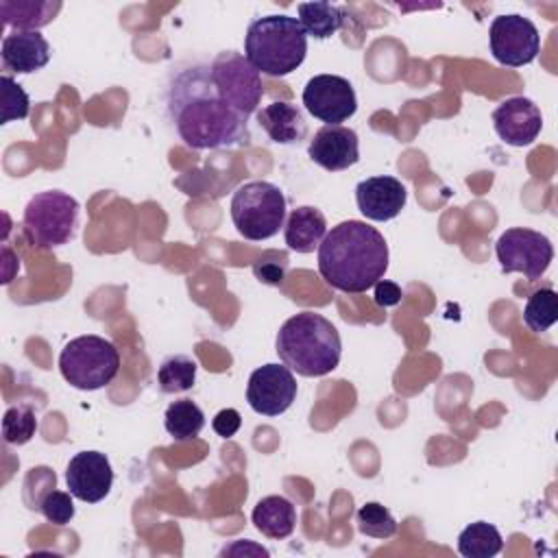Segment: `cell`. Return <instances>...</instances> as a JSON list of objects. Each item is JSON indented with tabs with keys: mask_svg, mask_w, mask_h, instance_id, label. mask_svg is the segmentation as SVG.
<instances>
[{
	"mask_svg": "<svg viewBox=\"0 0 558 558\" xmlns=\"http://www.w3.org/2000/svg\"><path fill=\"white\" fill-rule=\"evenodd\" d=\"M168 113L185 146L194 150L244 146L248 118L238 113L216 89L209 65L179 70L168 89Z\"/></svg>",
	"mask_w": 558,
	"mask_h": 558,
	"instance_id": "cell-1",
	"label": "cell"
},
{
	"mask_svg": "<svg viewBox=\"0 0 558 558\" xmlns=\"http://www.w3.org/2000/svg\"><path fill=\"white\" fill-rule=\"evenodd\" d=\"M388 270V244L364 220H344L323 238L318 246V272L336 290L362 294L384 279Z\"/></svg>",
	"mask_w": 558,
	"mask_h": 558,
	"instance_id": "cell-2",
	"label": "cell"
},
{
	"mask_svg": "<svg viewBox=\"0 0 558 558\" xmlns=\"http://www.w3.org/2000/svg\"><path fill=\"white\" fill-rule=\"evenodd\" d=\"M275 349L290 371L303 377H323L338 368L342 342L338 329L323 314L299 312L279 327Z\"/></svg>",
	"mask_w": 558,
	"mask_h": 558,
	"instance_id": "cell-3",
	"label": "cell"
},
{
	"mask_svg": "<svg viewBox=\"0 0 558 558\" xmlns=\"http://www.w3.org/2000/svg\"><path fill=\"white\" fill-rule=\"evenodd\" d=\"M307 54V35L299 17L264 15L248 24L244 37V57L268 76L294 72Z\"/></svg>",
	"mask_w": 558,
	"mask_h": 558,
	"instance_id": "cell-4",
	"label": "cell"
},
{
	"mask_svg": "<svg viewBox=\"0 0 558 558\" xmlns=\"http://www.w3.org/2000/svg\"><path fill=\"white\" fill-rule=\"evenodd\" d=\"M231 220L242 238L268 240L286 225V196L270 181H248L231 196Z\"/></svg>",
	"mask_w": 558,
	"mask_h": 558,
	"instance_id": "cell-5",
	"label": "cell"
},
{
	"mask_svg": "<svg viewBox=\"0 0 558 558\" xmlns=\"http://www.w3.org/2000/svg\"><path fill=\"white\" fill-rule=\"evenodd\" d=\"M59 371L76 390H98L120 371V353L107 338L87 333L72 338L59 353Z\"/></svg>",
	"mask_w": 558,
	"mask_h": 558,
	"instance_id": "cell-6",
	"label": "cell"
},
{
	"mask_svg": "<svg viewBox=\"0 0 558 558\" xmlns=\"http://www.w3.org/2000/svg\"><path fill=\"white\" fill-rule=\"evenodd\" d=\"M78 201L61 190L35 194L22 216L26 240L37 248H54L70 242L78 227Z\"/></svg>",
	"mask_w": 558,
	"mask_h": 558,
	"instance_id": "cell-7",
	"label": "cell"
},
{
	"mask_svg": "<svg viewBox=\"0 0 558 558\" xmlns=\"http://www.w3.org/2000/svg\"><path fill=\"white\" fill-rule=\"evenodd\" d=\"M211 78L220 96L244 118H251L264 96L259 72L240 52L225 50L209 63Z\"/></svg>",
	"mask_w": 558,
	"mask_h": 558,
	"instance_id": "cell-8",
	"label": "cell"
},
{
	"mask_svg": "<svg viewBox=\"0 0 558 558\" xmlns=\"http://www.w3.org/2000/svg\"><path fill=\"white\" fill-rule=\"evenodd\" d=\"M495 253L501 272H521L530 281L541 279L554 259L551 240L527 227L506 229L495 244Z\"/></svg>",
	"mask_w": 558,
	"mask_h": 558,
	"instance_id": "cell-9",
	"label": "cell"
},
{
	"mask_svg": "<svg viewBox=\"0 0 558 558\" xmlns=\"http://www.w3.org/2000/svg\"><path fill=\"white\" fill-rule=\"evenodd\" d=\"M488 44L495 61L508 68L527 65L541 52L538 28L519 13L497 15L488 28Z\"/></svg>",
	"mask_w": 558,
	"mask_h": 558,
	"instance_id": "cell-10",
	"label": "cell"
},
{
	"mask_svg": "<svg viewBox=\"0 0 558 558\" xmlns=\"http://www.w3.org/2000/svg\"><path fill=\"white\" fill-rule=\"evenodd\" d=\"M303 107L320 122L340 124L355 116L357 96L349 78L338 74H316L303 87Z\"/></svg>",
	"mask_w": 558,
	"mask_h": 558,
	"instance_id": "cell-11",
	"label": "cell"
},
{
	"mask_svg": "<svg viewBox=\"0 0 558 558\" xmlns=\"http://www.w3.org/2000/svg\"><path fill=\"white\" fill-rule=\"evenodd\" d=\"M296 390V379L286 364H264L248 377L246 401L257 414L279 416L294 403Z\"/></svg>",
	"mask_w": 558,
	"mask_h": 558,
	"instance_id": "cell-12",
	"label": "cell"
},
{
	"mask_svg": "<svg viewBox=\"0 0 558 558\" xmlns=\"http://www.w3.org/2000/svg\"><path fill=\"white\" fill-rule=\"evenodd\" d=\"M65 484L72 497L85 504H98L105 499L113 484V469L100 451H78L65 466Z\"/></svg>",
	"mask_w": 558,
	"mask_h": 558,
	"instance_id": "cell-13",
	"label": "cell"
},
{
	"mask_svg": "<svg viewBox=\"0 0 558 558\" xmlns=\"http://www.w3.org/2000/svg\"><path fill=\"white\" fill-rule=\"evenodd\" d=\"M493 126L504 144L530 146L543 129V116L534 100L512 96L493 111Z\"/></svg>",
	"mask_w": 558,
	"mask_h": 558,
	"instance_id": "cell-14",
	"label": "cell"
},
{
	"mask_svg": "<svg viewBox=\"0 0 558 558\" xmlns=\"http://www.w3.org/2000/svg\"><path fill=\"white\" fill-rule=\"evenodd\" d=\"M307 155L316 166L329 172L347 170L360 161L357 133L342 124H325L310 140Z\"/></svg>",
	"mask_w": 558,
	"mask_h": 558,
	"instance_id": "cell-15",
	"label": "cell"
},
{
	"mask_svg": "<svg viewBox=\"0 0 558 558\" xmlns=\"http://www.w3.org/2000/svg\"><path fill=\"white\" fill-rule=\"evenodd\" d=\"M405 201H408L405 185L390 174L368 177L355 185L357 209L368 220H375V222H386L397 218L405 207Z\"/></svg>",
	"mask_w": 558,
	"mask_h": 558,
	"instance_id": "cell-16",
	"label": "cell"
},
{
	"mask_svg": "<svg viewBox=\"0 0 558 558\" xmlns=\"http://www.w3.org/2000/svg\"><path fill=\"white\" fill-rule=\"evenodd\" d=\"M50 61V44L39 31H13L2 39V65L15 74H33Z\"/></svg>",
	"mask_w": 558,
	"mask_h": 558,
	"instance_id": "cell-17",
	"label": "cell"
},
{
	"mask_svg": "<svg viewBox=\"0 0 558 558\" xmlns=\"http://www.w3.org/2000/svg\"><path fill=\"white\" fill-rule=\"evenodd\" d=\"M327 235L325 214L312 205H301L290 211L283 225V238L290 251L314 253Z\"/></svg>",
	"mask_w": 558,
	"mask_h": 558,
	"instance_id": "cell-18",
	"label": "cell"
},
{
	"mask_svg": "<svg viewBox=\"0 0 558 558\" xmlns=\"http://www.w3.org/2000/svg\"><path fill=\"white\" fill-rule=\"evenodd\" d=\"M259 126L275 144H299L307 137V122L299 107L290 102H270L257 111Z\"/></svg>",
	"mask_w": 558,
	"mask_h": 558,
	"instance_id": "cell-19",
	"label": "cell"
},
{
	"mask_svg": "<svg viewBox=\"0 0 558 558\" xmlns=\"http://www.w3.org/2000/svg\"><path fill=\"white\" fill-rule=\"evenodd\" d=\"M253 525L268 538H288L296 525L294 504L283 495H268L253 508Z\"/></svg>",
	"mask_w": 558,
	"mask_h": 558,
	"instance_id": "cell-20",
	"label": "cell"
},
{
	"mask_svg": "<svg viewBox=\"0 0 558 558\" xmlns=\"http://www.w3.org/2000/svg\"><path fill=\"white\" fill-rule=\"evenodd\" d=\"M61 7L59 0H2L0 15L15 31H39L57 17Z\"/></svg>",
	"mask_w": 558,
	"mask_h": 558,
	"instance_id": "cell-21",
	"label": "cell"
},
{
	"mask_svg": "<svg viewBox=\"0 0 558 558\" xmlns=\"http://www.w3.org/2000/svg\"><path fill=\"white\" fill-rule=\"evenodd\" d=\"M296 11L305 35L314 39L331 37L344 22L342 9L331 2H301Z\"/></svg>",
	"mask_w": 558,
	"mask_h": 558,
	"instance_id": "cell-22",
	"label": "cell"
},
{
	"mask_svg": "<svg viewBox=\"0 0 558 558\" xmlns=\"http://www.w3.org/2000/svg\"><path fill=\"white\" fill-rule=\"evenodd\" d=\"M504 547V538L493 523L475 521L458 534V551L464 558H493Z\"/></svg>",
	"mask_w": 558,
	"mask_h": 558,
	"instance_id": "cell-23",
	"label": "cell"
},
{
	"mask_svg": "<svg viewBox=\"0 0 558 558\" xmlns=\"http://www.w3.org/2000/svg\"><path fill=\"white\" fill-rule=\"evenodd\" d=\"M163 425L174 440H192L205 427V414L192 399H179L166 408Z\"/></svg>",
	"mask_w": 558,
	"mask_h": 558,
	"instance_id": "cell-24",
	"label": "cell"
},
{
	"mask_svg": "<svg viewBox=\"0 0 558 558\" xmlns=\"http://www.w3.org/2000/svg\"><path fill=\"white\" fill-rule=\"evenodd\" d=\"M194 381H196V362L187 355H181V353L170 355L157 368V384H159V390L166 395L192 390Z\"/></svg>",
	"mask_w": 558,
	"mask_h": 558,
	"instance_id": "cell-25",
	"label": "cell"
},
{
	"mask_svg": "<svg viewBox=\"0 0 558 558\" xmlns=\"http://www.w3.org/2000/svg\"><path fill=\"white\" fill-rule=\"evenodd\" d=\"M558 318V294L554 288H541L527 296V303L523 307V323L541 333L547 331Z\"/></svg>",
	"mask_w": 558,
	"mask_h": 558,
	"instance_id": "cell-26",
	"label": "cell"
},
{
	"mask_svg": "<svg viewBox=\"0 0 558 558\" xmlns=\"http://www.w3.org/2000/svg\"><path fill=\"white\" fill-rule=\"evenodd\" d=\"M355 523H357V530L371 538H390L397 532V519L386 506L377 501H366L364 506H360L355 514Z\"/></svg>",
	"mask_w": 558,
	"mask_h": 558,
	"instance_id": "cell-27",
	"label": "cell"
},
{
	"mask_svg": "<svg viewBox=\"0 0 558 558\" xmlns=\"http://www.w3.org/2000/svg\"><path fill=\"white\" fill-rule=\"evenodd\" d=\"M37 432V416L31 405H13L2 416V438L9 445H24Z\"/></svg>",
	"mask_w": 558,
	"mask_h": 558,
	"instance_id": "cell-28",
	"label": "cell"
},
{
	"mask_svg": "<svg viewBox=\"0 0 558 558\" xmlns=\"http://www.w3.org/2000/svg\"><path fill=\"white\" fill-rule=\"evenodd\" d=\"M0 100H2V124H9L13 120H24L31 111V100L24 87L9 74H2L0 78Z\"/></svg>",
	"mask_w": 558,
	"mask_h": 558,
	"instance_id": "cell-29",
	"label": "cell"
},
{
	"mask_svg": "<svg viewBox=\"0 0 558 558\" xmlns=\"http://www.w3.org/2000/svg\"><path fill=\"white\" fill-rule=\"evenodd\" d=\"M46 521L54 523V525H65L72 521L74 517V504H72V493H63V490H48L41 501L35 506Z\"/></svg>",
	"mask_w": 558,
	"mask_h": 558,
	"instance_id": "cell-30",
	"label": "cell"
},
{
	"mask_svg": "<svg viewBox=\"0 0 558 558\" xmlns=\"http://www.w3.org/2000/svg\"><path fill=\"white\" fill-rule=\"evenodd\" d=\"M240 425H242V416H240V412H238L235 408H225V410H220V412L214 416V421H211V427H214V432H216L220 438H231V436H235V432L240 429Z\"/></svg>",
	"mask_w": 558,
	"mask_h": 558,
	"instance_id": "cell-31",
	"label": "cell"
},
{
	"mask_svg": "<svg viewBox=\"0 0 558 558\" xmlns=\"http://www.w3.org/2000/svg\"><path fill=\"white\" fill-rule=\"evenodd\" d=\"M253 272L259 281L264 283H270V286H279L283 283V277H286V262H268V259H259L255 266H253Z\"/></svg>",
	"mask_w": 558,
	"mask_h": 558,
	"instance_id": "cell-32",
	"label": "cell"
},
{
	"mask_svg": "<svg viewBox=\"0 0 558 558\" xmlns=\"http://www.w3.org/2000/svg\"><path fill=\"white\" fill-rule=\"evenodd\" d=\"M373 301L379 305V307H392L401 301L403 296V290L395 283V281H388V279H379L375 286H373Z\"/></svg>",
	"mask_w": 558,
	"mask_h": 558,
	"instance_id": "cell-33",
	"label": "cell"
}]
</instances>
